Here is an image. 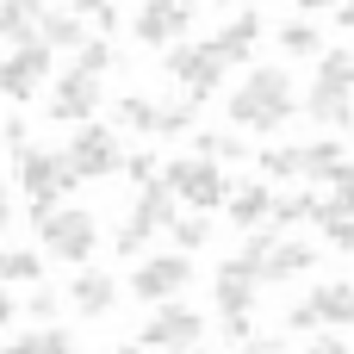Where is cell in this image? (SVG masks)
I'll return each instance as SVG.
<instances>
[{
  "mask_svg": "<svg viewBox=\"0 0 354 354\" xmlns=\"http://www.w3.org/2000/svg\"><path fill=\"white\" fill-rule=\"evenodd\" d=\"M292 112H299V93H292L286 68H249L243 87L230 93V124L236 131H280Z\"/></svg>",
  "mask_w": 354,
  "mask_h": 354,
  "instance_id": "6da1fadb",
  "label": "cell"
},
{
  "mask_svg": "<svg viewBox=\"0 0 354 354\" xmlns=\"http://www.w3.org/2000/svg\"><path fill=\"white\" fill-rule=\"evenodd\" d=\"M224 56H212V44L205 37H187V44H168V56H162V75L168 81H180V100H193V106H205L218 87H224Z\"/></svg>",
  "mask_w": 354,
  "mask_h": 354,
  "instance_id": "7a4b0ae2",
  "label": "cell"
},
{
  "mask_svg": "<svg viewBox=\"0 0 354 354\" xmlns=\"http://www.w3.org/2000/svg\"><path fill=\"white\" fill-rule=\"evenodd\" d=\"M12 162H19V180H25V193H31V218H37V224H44L50 212H56V199H62L68 187H81V180H75V168L62 162V149L25 143V149H19Z\"/></svg>",
  "mask_w": 354,
  "mask_h": 354,
  "instance_id": "3957f363",
  "label": "cell"
},
{
  "mask_svg": "<svg viewBox=\"0 0 354 354\" xmlns=\"http://www.w3.org/2000/svg\"><path fill=\"white\" fill-rule=\"evenodd\" d=\"M174 205H180V199L168 193V180H149V187H137V205L124 212V224H118L112 249H118V255H143V249H149V236L174 224Z\"/></svg>",
  "mask_w": 354,
  "mask_h": 354,
  "instance_id": "277c9868",
  "label": "cell"
},
{
  "mask_svg": "<svg viewBox=\"0 0 354 354\" xmlns=\"http://www.w3.org/2000/svg\"><path fill=\"white\" fill-rule=\"evenodd\" d=\"M162 180H168V193H174L180 205H193V212H212V205L230 199V174H224L218 162H205V156H174V162L162 168Z\"/></svg>",
  "mask_w": 354,
  "mask_h": 354,
  "instance_id": "5b68a950",
  "label": "cell"
},
{
  "mask_svg": "<svg viewBox=\"0 0 354 354\" xmlns=\"http://www.w3.org/2000/svg\"><path fill=\"white\" fill-rule=\"evenodd\" d=\"M62 162L75 168V180H112L118 168H124V149H118V131H106V124H75V137L62 143Z\"/></svg>",
  "mask_w": 354,
  "mask_h": 354,
  "instance_id": "8992f818",
  "label": "cell"
},
{
  "mask_svg": "<svg viewBox=\"0 0 354 354\" xmlns=\"http://www.w3.org/2000/svg\"><path fill=\"white\" fill-rule=\"evenodd\" d=\"M137 342L149 354H193L205 342V317H199L193 305H174V299H168V305H156V317L137 330Z\"/></svg>",
  "mask_w": 354,
  "mask_h": 354,
  "instance_id": "52a82bcc",
  "label": "cell"
},
{
  "mask_svg": "<svg viewBox=\"0 0 354 354\" xmlns=\"http://www.w3.org/2000/svg\"><path fill=\"white\" fill-rule=\"evenodd\" d=\"M124 286H131V299H143V305H168V299H180V292L193 286V261H187L180 249H168V255H143L137 274H131Z\"/></svg>",
  "mask_w": 354,
  "mask_h": 354,
  "instance_id": "ba28073f",
  "label": "cell"
},
{
  "mask_svg": "<svg viewBox=\"0 0 354 354\" xmlns=\"http://www.w3.org/2000/svg\"><path fill=\"white\" fill-rule=\"evenodd\" d=\"M37 243H44V255H56V261H87V255L100 249V218H93V212H50V218L37 224Z\"/></svg>",
  "mask_w": 354,
  "mask_h": 354,
  "instance_id": "9c48e42d",
  "label": "cell"
},
{
  "mask_svg": "<svg viewBox=\"0 0 354 354\" xmlns=\"http://www.w3.org/2000/svg\"><path fill=\"white\" fill-rule=\"evenodd\" d=\"M100 100H106V87H100V75H81V68H68V75H56V87H50V118L56 124H87L93 112H100Z\"/></svg>",
  "mask_w": 354,
  "mask_h": 354,
  "instance_id": "30bf717a",
  "label": "cell"
},
{
  "mask_svg": "<svg viewBox=\"0 0 354 354\" xmlns=\"http://www.w3.org/2000/svg\"><path fill=\"white\" fill-rule=\"evenodd\" d=\"M131 31H137L143 50L180 44V31H193V0H143L137 19H131Z\"/></svg>",
  "mask_w": 354,
  "mask_h": 354,
  "instance_id": "8fae6325",
  "label": "cell"
},
{
  "mask_svg": "<svg viewBox=\"0 0 354 354\" xmlns=\"http://www.w3.org/2000/svg\"><path fill=\"white\" fill-rule=\"evenodd\" d=\"M50 68H56V50H44V44H19V50L0 56V93H6V100H31L37 81H50Z\"/></svg>",
  "mask_w": 354,
  "mask_h": 354,
  "instance_id": "7c38bea8",
  "label": "cell"
},
{
  "mask_svg": "<svg viewBox=\"0 0 354 354\" xmlns=\"http://www.w3.org/2000/svg\"><path fill=\"white\" fill-rule=\"evenodd\" d=\"M255 292H261V274H255V261H224L218 268V280H212V299H218V311L224 317H249L255 311Z\"/></svg>",
  "mask_w": 354,
  "mask_h": 354,
  "instance_id": "4fadbf2b",
  "label": "cell"
},
{
  "mask_svg": "<svg viewBox=\"0 0 354 354\" xmlns=\"http://www.w3.org/2000/svg\"><path fill=\"white\" fill-rule=\"evenodd\" d=\"M261 37H268V25H261V12L249 6V12H236L230 25H218L205 44H212V56H224V62L236 68V62H255V44H261Z\"/></svg>",
  "mask_w": 354,
  "mask_h": 354,
  "instance_id": "5bb4252c",
  "label": "cell"
},
{
  "mask_svg": "<svg viewBox=\"0 0 354 354\" xmlns=\"http://www.w3.org/2000/svg\"><path fill=\"white\" fill-rule=\"evenodd\" d=\"M311 268H317V243H305V236H274V249L261 255V286L305 280Z\"/></svg>",
  "mask_w": 354,
  "mask_h": 354,
  "instance_id": "9a60e30c",
  "label": "cell"
},
{
  "mask_svg": "<svg viewBox=\"0 0 354 354\" xmlns=\"http://www.w3.org/2000/svg\"><path fill=\"white\" fill-rule=\"evenodd\" d=\"M305 118L311 124H324V131H342V124H354V87H342V81H311L305 87Z\"/></svg>",
  "mask_w": 354,
  "mask_h": 354,
  "instance_id": "2e32d148",
  "label": "cell"
},
{
  "mask_svg": "<svg viewBox=\"0 0 354 354\" xmlns=\"http://www.w3.org/2000/svg\"><path fill=\"white\" fill-rule=\"evenodd\" d=\"M224 212H230L236 230H255V224H268V212H274V187H268V180H230Z\"/></svg>",
  "mask_w": 354,
  "mask_h": 354,
  "instance_id": "e0dca14e",
  "label": "cell"
},
{
  "mask_svg": "<svg viewBox=\"0 0 354 354\" xmlns=\"http://www.w3.org/2000/svg\"><path fill=\"white\" fill-rule=\"evenodd\" d=\"M68 305H75L81 317H106V311L118 305V286H112L100 268H81V274L68 280Z\"/></svg>",
  "mask_w": 354,
  "mask_h": 354,
  "instance_id": "ac0fdd59",
  "label": "cell"
},
{
  "mask_svg": "<svg viewBox=\"0 0 354 354\" xmlns=\"http://www.w3.org/2000/svg\"><path fill=\"white\" fill-rule=\"evenodd\" d=\"M305 299H311L317 324H336V330H342V324H354V280H317Z\"/></svg>",
  "mask_w": 354,
  "mask_h": 354,
  "instance_id": "d6986e66",
  "label": "cell"
},
{
  "mask_svg": "<svg viewBox=\"0 0 354 354\" xmlns=\"http://www.w3.org/2000/svg\"><path fill=\"white\" fill-rule=\"evenodd\" d=\"M37 19H44V0H0V37H6V50L37 44Z\"/></svg>",
  "mask_w": 354,
  "mask_h": 354,
  "instance_id": "ffe728a7",
  "label": "cell"
},
{
  "mask_svg": "<svg viewBox=\"0 0 354 354\" xmlns=\"http://www.w3.org/2000/svg\"><path fill=\"white\" fill-rule=\"evenodd\" d=\"M87 37H93V31H87L75 12H44V19H37V44H44V50H81Z\"/></svg>",
  "mask_w": 354,
  "mask_h": 354,
  "instance_id": "44dd1931",
  "label": "cell"
},
{
  "mask_svg": "<svg viewBox=\"0 0 354 354\" xmlns=\"http://www.w3.org/2000/svg\"><path fill=\"white\" fill-rule=\"evenodd\" d=\"M193 156H205V162L230 168V162H243V156H249V137H243V131H193Z\"/></svg>",
  "mask_w": 354,
  "mask_h": 354,
  "instance_id": "7402d4cb",
  "label": "cell"
},
{
  "mask_svg": "<svg viewBox=\"0 0 354 354\" xmlns=\"http://www.w3.org/2000/svg\"><path fill=\"white\" fill-rule=\"evenodd\" d=\"M324 218H354V162H336L330 174H324ZM317 218V224H324Z\"/></svg>",
  "mask_w": 354,
  "mask_h": 354,
  "instance_id": "603a6c76",
  "label": "cell"
},
{
  "mask_svg": "<svg viewBox=\"0 0 354 354\" xmlns=\"http://www.w3.org/2000/svg\"><path fill=\"white\" fill-rule=\"evenodd\" d=\"M274 37H280L286 56H324V31H317L311 19H286V25H274Z\"/></svg>",
  "mask_w": 354,
  "mask_h": 354,
  "instance_id": "cb8c5ba5",
  "label": "cell"
},
{
  "mask_svg": "<svg viewBox=\"0 0 354 354\" xmlns=\"http://www.w3.org/2000/svg\"><path fill=\"white\" fill-rule=\"evenodd\" d=\"M305 218H311V224L324 218V199H317V193H286V199H274V212H268V224H274V230L305 224Z\"/></svg>",
  "mask_w": 354,
  "mask_h": 354,
  "instance_id": "d4e9b609",
  "label": "cell"
},
{
  "mask_svg": "<svg viewBox=\"0 0 354 354\" xmlns=\"http://www.w3.org/2000/svg\"><path fill=\"white\" fill-rule=\"evenodd\" d=\"M336 162H348L336 137H324V143H305V149H299V180H324Z\"/></svg>",
  "mask_w": 354,
  "mask_h": 354,
  "instance_id": "484cf974",
  "label": "cell"
},
{
  "mask_svg": "<svg viewBox=\"0 0 354 354\" xmlns=\"http://www.w3.org/2000/svg\"><path fill=\"white\" fill-rule=\"evenodd\" d=\"M112 112H118V124H124V131H143V137H156V100H149V93H124Z\"/></svg>",
  "mask_w": 354,
  "mask_h": 354,
  "instance_id": "4316f807",
  "label": "cell"
},
{
  "mask_svg": "<svg viewBox=\"0 0 354 354\" xmlns=\"http://www.w3.org/2000/svg\"><path fill=\"white\" fill-rule=\"evenodd\" d=\"M168 230H174V249H180V255H193V249L212 243V218H205V212H187V218H174Z\"/></svg>",
  "mask_w": 354,
  "mask_h": 354,
  "instance_id": "83f0119b",
  "label": "cell"
},
{
  "mask_svg": "<svg viewBox=\"0 0 354 354\" xmlns=\"http://www.w3.org/2000/svg\"><path fill=\"white\" fill-rule=\"evenodd\" d=\"M75 68H81V75H106V68H118V50H112L106 37H87V44L75 50Z\"/></svg>",
  "mask_w": 354,
  "mask_h": 354,
  "instance_id": "f1b7e54d",
  "label": "cell"
},
{
  "mask_svg": "<svg viewBox=\"0 0 354 354\" xmlns=\"http://www.w3.org/2000/svg\"><path fill=\"white\" fill-rule=\"evenodd\" d=\"M261 174H268V180H299V149H292V143L261 149Z\"/></svg>",
  "mask_w": 354,
  "mask_h": 354,
  "instance_id": "f546056e",
  "label": "cell"
},
{
  "mask_svg": "<svg viewBox=\"0 0 354 354\" xmlns=\"http://www.w3.org/2000/svg\"><path fill=\"white\" fill-rule=\"evenodd\" d=\"M44 274V255H31V249H6L0 255V280H37Z\"/></svg>",
  "mask_w": 354,
  "mask_h": 354,
  "instance_id": "4dcf8cb0",
  "label": "cell"
},
{
  "mask_svg": "<svg viewBox=\"0 0 354 354\" xmlns=\"http://www.w3.org/2000/svg\"><path fill=\"white\" fill-rule=\"evenodd\" d=\"M317 75H324V81L354 87V50H324V56H317Z\"/></svg>",
  "mask_w": 354,
  "mask_h": 354,
  "instance_id": "1f68e13d",
  "label": "cell"
},
{
  "mask_svg": "<svg viewBox=\"0 0 354 354\" xmlns=\"http://www.w3.org/2000/svg\"><path fill=\"white\" fill-rule=\"evenodd\" d=\"M324 243L336 255H354V218H324Z\"/></svg>",
  "mask_w": 354,
  "mask_h": 354,
  "instance_id": "d6a6232c",
  "label": "cell"
},
{
  "mask_svg": "<svg viewBox=\"0 0 354 354\" xmlns=\"http://www.w3.org/2000/svg\"><path fill=\"white\" fill-rule=\"evenodd\" d=\"M62 6H75V12H93V25H100V31H112V25H118V6H112V0H62Z\"/></svg>",
  "mask_w": 354,
  "mask_h": 354,
  "instance_id": "836d02e7",
  "label": "cell"
},
{
  "mask_svg": "<svg viewBox=\"0 0 354 354\" xmlns=\"http://www.w3.org/2000/svg\"><path fill=\"white\" fill-rule=\"evenodd\" d=\"M31 336H37V354H75V336L56 330V324H50V330H31Z\"/></svg>",
  "mask_w": 354,
  "mask_h": 354,
  "instance_id": "e575fe53",
  "label": "cell"
},
{
  "mask_svg": "<svg viewBox=\"0 0 354 354\" xmlns=\"http://www.w3.org/2000/svg\"><path fill=\"white\" fill-rule=\"evenodd\" d=\"M118 174H131L137 187H149V180H162V168H156V156H124V168Z\"/></svg>",
  "mask_w": 354,
  "mask_h": 354,
  "instance_id": "d590c367",
  "label": "cell"
},
{
  "mask_svg": "<svg viewBox=\"0 0 354 354\" xmlns=\"http://www.w3.org/2000/svg\"><path fill=\"white\" fill-rule=\"evenodd\" d=\"M25 311H31L37 324H50V317H56V292H50V286H37V292L25 299Z\"/></svg>",
  "mask_w": 354,
  "mask_h": 354,
  "instance_id": "8d00e7d4",
  "label": "cell"
},
{
  "mask_svg": "<svg viewBox=\"0 0 354 354\" xmlns=\"http://www.w3.org/2000/svg\"><path fill=\"white\" fill-rule=\"evenodd\" d=\"M286 330H324V324H317V311H311V299H299V305L286 311Z\"/></svg>",
  "mask_w": 354,
  "mask_h": 354,
  "instance_id": "74e56055",
  "label": "cell"
},
{
  "mask_svg": "<svg viewBox=\"0 0 354 354\" xmlns=\"http://www.w3.org/2000/svg\"><path fill=\"white\" fill-rule=\"evenodd\" d=\"M305 354H354V342H342V336H330V330H324V336H311V342H305Z\"/></svg>",
  "mask_w": 354,
  "mask_h": 354,
  "instance_id": "f35d334b",
  "label": "cell"
},
{
  "mask_svg": "<svg viewBox=\"0 0 354 354\" xmlns=\"http://www.w3.org/2000/svg\"><path fill=\"white\" fill-rule=\"evenodd\" d=\"M0 354H37V336L25 330V336H0Z\"/></svg>",
  "mask_w": 354,
  "mask_h": 354,
  "instance_id": "ab89813d",
  "label": "cell"
},
{
  "mask_svg": "<svg viewBox=\"0 0 354 354\" xmlns=\"http://www.w3.org/2000/svg\"><path fill=\"white\" fill-rule=\"evenodd\" d=\"M280 348H286V336H268V342L249 336V342H236V354H280Z\"/></svg>",
  "mask_w": 354,
  "mask_h": 354,
  "instance_id": "60d3db41",
  "label": "cell"
},
{
  "mask_svg": "<svg viewBox=\"0 0 354 354\" xmlns=\"http://www.w3.org/2000/svg\"><path fill=\"white\" fill-rule=\"evenodd\" d=\"M224 336H230V342H249L255 324H249V317H224Z\"/></svg>",
  "mask_w": 354,
  "mask_h": 354,
  "instance_id": "b9f144b4",
  "label": "cell"
},
{
  "mask_svg": "<svg viewBox=\"0 0 354 354\" xmlns=\"http://www.w3.org/2000/svg\"><path fill=\"white\" fill-rule=\"evenodd\" d=\"M299 6V19H311V12H330V6H342V0H292Z\"/></svg>",
  "mask_w": 354,
  "mask_h": 354,
  "instance_id": "7bdbcfd3",
  "label": "cell"
},
{
  "mask_svg": "<svg viewBox=\"0 0 354 354\" xmlns=\"http://www.w3.org/2000/svg\"><path fill=\"white\" fill-rule=\"evenodd\" d=\"M12 317H19V305H12V292H0V336L12 330Z\"/></svg>",
  "mask_w": 354,
  "mask_h": 354,
  "instance_id": "ee69618b",
  "label": "cell"
},
{
  "mask_svg": "<svg viewBox=\"0 0 354 354\" xmlns=\"http://www.w3.org/2000/svg\"><path fill=\"white\" fill-rule=\"evenodd\" d=\"M0 230H12V193L0 187Z\"/></svg>",
  "mask_w": 354,
  "mask_h": 354,
  "instance_id": "f6af8a7d",
  "label": "cell"
},
{
  "mask_svg": "<svg viewBox=\"0 0 354 354\" xmlns=\"http://www.w3.org/2000/svg\"><path fill=\"white\" fill-rule=\"evenodd\" d=\"M336 12H342V31H354V0H342Z\"/></svg>",
  "mask_w": 354,
  "mask_h": 354,
  "instance_id": "bcb514c9",
  "label": "cell"
},
{
  "mask_svg": "<svg viewBox=\"0 0 354 354\" xmlns=\"http://www.w3.org/2000/svg\"><path fill=\"white\" fill-rule=\"evenodd\" d=\"M118 354H149V348H143V342H124V348H118Z\"/></svg>",
  "mask_w": 354,
  "mask_h": 354,
  "instance_id": "7dc6e473",
  "label": "cell"
},
{
  "mask_svg": "<svg viewBox=\"0 0 354 354\" xmlns=\"http://www.w3.org/2000/svg\"><path fill=\"white\" fill-rule=\"evenodd\" d=\"M243 6H261V0H243Z\"/></svg>",
  "mask_w": 354,
  "mask_h": 354,
  "instance_id": "c3c4849f",
  "label": "cell"
},
{
  "mask_svg": "<svg viewBox=\"0 0 354 354\" xmlns=\"http://www.w3.org/2000/svg\"><path fill=\"white\" fill-rule=\"evenodd\" d=\"M193 354H199V348H193Z\"/></svg>",
  "mask_w": 354,
  "mask_h": 354,
  "instance_id": "681fc988",
  "label": "cell"
}]
</instances>
